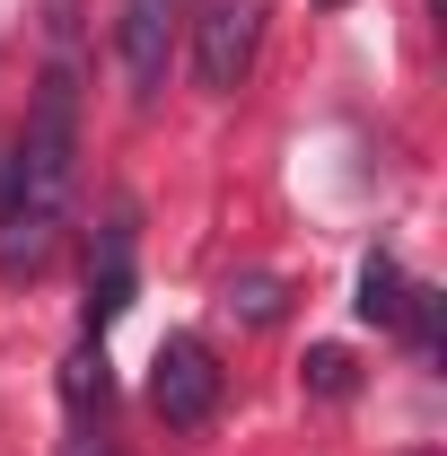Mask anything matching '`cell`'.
Segmentation results:
<instances>
[{
    "label": "cell",
    "instance_id": "5b68a950",
    "mask_svg": "<svg viewBox=\"0 0 447 456\" xmlns=\"http://www.w3.org/2000/svg\"><path fill=\"white\" fill-rule=\"evenodd\" d=\"M175 18H184V0H123V18H114V53H123V70H132V97H158Z\"/></svg>",
    "mask_w": 447,
    "mask_h": 456
},
{
    "label": "cell",
    "instance_id": "6da1fadb",
    "mask_svg": "<svg viewBox=\"0 0 447 456\" xmlns=\"http://www.w3.org/2000/svg\"><path fill=\"white\" fill-rule=\"evenodd\" d=\"M70 175H79V61L53 53L36 79V114L18 141V202L70 211Z\"/></svg>",
    "mask_w": 447,
    "mask_h": 456
},
{
    "label": "cell",
    "instance_id": "30bf717a",
    "mask_svg": "<svg viewBox=\"0 0 447 456\" xmlns=\"http://www.w3.org/2000/svg\"><path fill=\"white\" fill-rule=\"evenodd\" d=\"M298 369H307V395H325V403H342L351 387H360V369H351V351H342V342H316Z\"/></svg>",
    "mask_w": 447,
    "mask_h": 456
},
{
    "label": "cell",
    "instance_id": "ba28073f",
    "mask_svg": "<svg viewBox=\"0 0 447 456\" xmlns=\"http://www.w3.org/2000/svg\"><path fill=\"white\" fill-rule=\"evenodd\" d=\"M106 395H114V378H106V351H97V334H88L70 360H61V403H70L79 421H97V412H106Z\"/></svg>",
    "mask_w": 447,
    "mask_h": 456
},
{
    "label": "cell",
    "instance_id": "8fae6325",
    "mask_svg": "<svg viewBox=\"0 0 447 456\" xmlns=\"http://www.w3.org/2000/svg\"><path fill=\"white\" fill-rule=\"evenodd\" d=\"M403 334L421 342V351H439V289H412L403 298Z\"/></svg>",
    "mask_w": 447,
    "mask_h": 456
},
{
    "label": "cell",
    "instance_id": "7c38bea8",
    "mask_svg": "<svg viewBox=\"0 0 447 456\" xmlns=\"http://www.w3.org/2000/svg\"><path fill=\"white\" fill-rule=\"evenodd\" d=\"M9 193H18V150L0 141V211H9Z\"/></svg>",
    "mask_w": 447,
    "mask_h": 456
},
{
    "label": "cell",
    "instance_id": "8992f818",
    "mask_svg": "<svg viewBox=\"0 0 447 456\" xmlns=\"http://www.w3.org/2000/svg\"><path fill=\"white\" fill-rule=\"evenodd\" d=\"M61 220L70 211H45V202H18L9 193V211H0V281H36L53 264V246H61Z\"/></svg>",
    "mask_w": 447,
    "mask_h": 456
},
{
    "label": "cell",
    "instance_id": "7a4b0ae2",
    "mask_svg": "<svg viewBox=\"0 0 447 456\" xmlns=\"http://www.w3.org/2000/svg\"><path fill=\"white\" fill-rule=\"evenodd\" d=\"M132 289H141V202L114 193L97 237H88V334H106L114 316L132 307Z\"/></svg>",
    "mask_w": 447,
    "mask_h": 456
},
{
    "label": "cell",
    "instance_id": "4fadbf2b",
    "mask_svg": "<svg viewBox=\"0 0 447 456\" xmlns=\"http://www.w3.org/2000/svg\"><path fill=\"white\" fill-rule=\"evenodd\" d=\"M61 456H114V448H106V439H70Z\"/></svg>",
    "mask_w": 447,
    "mask_h": 456
},
{
    "label": "cell",
    "instance_id": "9c48e42d",
    "mask_svg": "<svg viewBox=\"0 0 447 456\" xmlns=\"http://www.w3.org/2000/svg\"><path fill=\"white\" fill-rule=\"evenodd\" d=\"M280 307H289L280 273H237L228 281V316H246V325H280Z\"/></svg>",
    "mask_w": 447,
    "mask_h": 456
},
{
    "label": "cell",
    "instance_id": "277c9868",
    "mask_svg": "<svg viewBox=\"0 0 447 456\" xmlns=\"http://www.w3.org/2000/svg\"><path fill=\"white\" fill-rule=\"evenodd\" d=\"M150 403L167 430H202L220 412V360L202 334H167L158 342V369H150Z\"/></svg>",
    "mask_w": 447,
    "mask_h": 456
},
{
    "label": "cell",
    "instance_id": "52a82bcc",
    "mask_svg": "<svg viewBox=\"0 0 447 456\" xmlns=\"http://www.w3.org/2000/svg\"><path fill=\"white\" fill-rule=\"evenodd\" d=\"M403 298H412V281H403V264L394 255H369L360 264V325H403Z\"/></svg>",
    "mask_w": 447,
    "mask_h": 456
},
{
    "label": "cell",
    "instance_id": "3957f363",
    "mask_svg": "<svg viewBox=\"0 0 447 456\" xmlns=\"http://www.w3.org/2000/svg\"><path fill=\"white\" fill-rule=\"evenodd\" d=\"M255 45H264V9H255V0H202V9H193V79H202L211 97H237V88H246Z\"/></svg>",
    "mask_w": 447,
    "mask_h": 456
}]
</instances>
